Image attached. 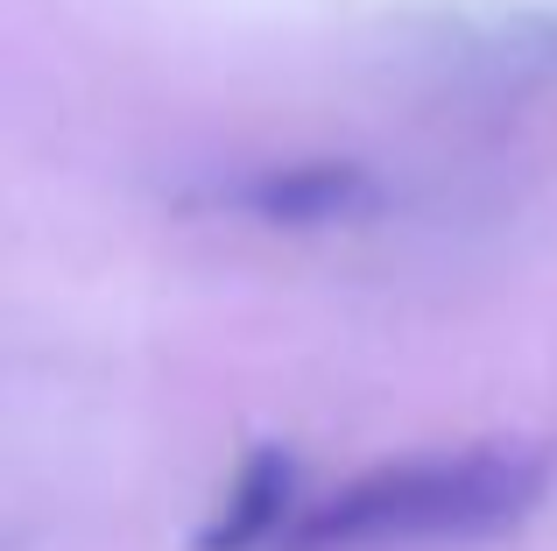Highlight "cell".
<instances>
[{"label":"cell","instance_id":"6da1fadb","mask_svg":"<svg viewBox=\"0 0 557 551\" xmlns=\"http://www.w3.org/2000/svg\"><path fill=\"white\" fill-rule=\"evenodd\" d=\"M550 488V453L522 439H487L459 453H417L354 474L325 502L283 524L269 551H409L516 530Z\"/></svg>","mask_w":557,"mask_h":551},{"label":"cell","instance_id":"7a4b0ae2","mask_svg":"<svg viewBox=\"0 0 557 551\" xmlns=\"http://www.w3.org/2000/svg\"><path fill=\"white\" fill-rule=\"evenodd\" d=\"M289 488H297V460L283 445H255L233 474L226 510L198 530V551H269L289 524Z\"/></svg>","mask_w":557,"mask_h":551},{"label":"cell","instance_id":"3957f363","mask_svg":"<svg viewBox=\"0 0 557 551\" xmlns=\"http://www.w3.org/2000/svg\"><path fill=\"white\" fill-rule=\"evenodd\" d=\"M374 184L368 170L354 163H304V170H275L247 192V206L261 220H283V226H325V220H354V212L374 206Z\"/></svg>","mask_w":557,"mask_h":551}]
</instances>
